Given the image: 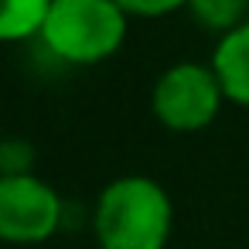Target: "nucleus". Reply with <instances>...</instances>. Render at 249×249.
<instances>
[{
    "mask_svg": "<svg viewBox=\"0 0 249 249\" xmlns=\"http://www.w3.org/2000/svg\"><path fill=\"white\" fill-rule=\"evenodd\" d=\"M174 205L167 191L143 174L116 178L103 188L92 215L103 249H164L171 239Z\"/></svg>",
    "mask_w": 249,
    "mask_h": 249,
    "instance_id": "1",
    "label": "nucleus"
},
{
    "mask_svg": "<svg viewBox=\"0 0 249 249\" xmlns=\"http://www.w3.org/2000/svg\"><path fill=\"white\" fill-rule=\"evenodd\" d=\"M126 35V11L116 0H52L41 38L52 55L92 65L109 58Z\"/></svg>",
    "mask_w": 249,
    "mask_h": 249,
    "instance_id": "2",
    "label": "nucleus"
},
{
    "mask_svg": "<svg viewBox=\"0 0 249 249\" xmlns=\"http://www.w3.org/2000/svg\"><path fill=\"white\" fill-rule=\"evenodd\" d=\"M222 99H225V92L208 65L178 62L157 79L150 106H154V116L167 130L191 133V130L208 126L218 116Z\"/></svg>",
    "mask_w": 249,
    "mask_h": 249,
    "instance_id": "3",
    "label": "nucleus"
},
{
    "mask_svg": "<svg viewBox=\"0 0 249 249\" xmlns=\"http://www.w3.org/2000/svg\"><path fill=\"white\" fill-rule=\"evenodd\" d=\"M62 225V198L52 184L28 171L0 174V239L35 246L58 232Z\"/></svg>",
    "mask_w": 249,
    "mask_h": 249,
    "instance_id": "4",
    "label": "nucleus"
},
{
    "mask_svg": "<svg viewBox=\"0 0 249 249\" xmlns=\"http://www.w3.org/2000/svg\"><path fill=\"white\" fill-rule=\"evenodd\" d=\"M212 72H215L225 99L249 106V21L239 24L235 31L222 35V41L212 55Z\"/></svg>",
    "mask_w": 249,
    "mask_h": 249,
    "instance_id": "5",
    "label": "nucleus"
},
{
    "mask_svg": "<svg viewBox=\"0 0 249 249\" xmlns=\"http://www.w3.org/2000/svg\"><path fill=\"white\" fill-rule=\"evenodd\" d=\"M52 0H0V41L41 35Z\"/></svg>",
    "mask_w": 249,
    "mask_h": 249,
    "instance_id": "6",
    "label": "nucleus"
},
{
    "mask_svg": "<svg viewBox=\"0 0 249 249\" xmlns=\"http://www.w3.org/2000/svg\"><path fill=\"white\" fill-rule=\"evenodd\" d=\"M188 7H191V14L201 28L229 35L239 24H246L249 0H188Z\"/></svg>",
    "mask_w": 249,
    "mask_h": 249,
    "instance_id": "7",
    "label": "nucleus"
},
{
    "mask_svg": "<svg viewBox=\"0 0 249 249\" xmlns=\"http://www.w3.org/2000/svg\"><path fill=\"white\" fill-rule=\"evenodd\" d=\"M116 4L126 14H147V18H154V14H167V11L184 7L188 0H116Z\"/></svg>",
    "mask_w": 249,
    "mask_h": 249,
    "instance_id": "8",
    "label": "nucleus"
},
{
    "mask_svg": "<svg viewBox=\"0 0 249 249\" xmlns=\"http://www.w3.org/2000/svg\"><path fill=\"white\" fill-rule=\"evenodd\" d=\"M0 174H4V150H0Z\"/></svg>",
    "mask_w": 249,
    "mask_h": 249,
    "instance_id": "9",
    "label": "nucleus"
}]
</instances>
